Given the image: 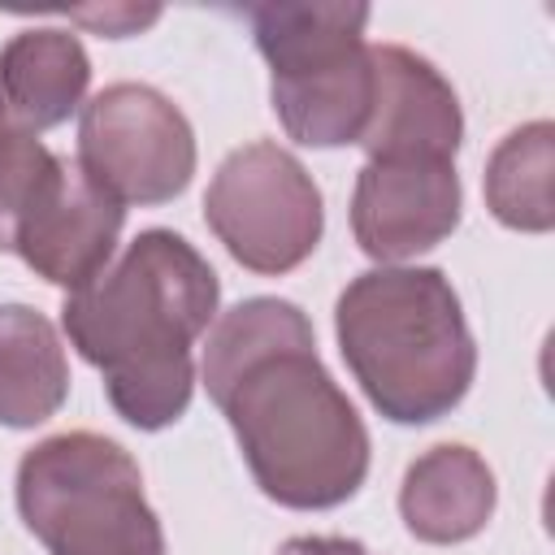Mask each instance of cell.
<instances>
[{"label":"cell","mask_w":555,"mask_h":555,"mask_svg":"<svg viewBox=\"0 0 555 555\" xmlns=\"http://www.w3.org/2000/svg\"><path fill=\"white\" fill-rule=\"evenodd\" d=\"M121 221L126 208L104 186H95L78 160L69 165L56 156L52 173L43 178L35 204L17 225L13 251L39 278L78 291L108 269Z\"/></svg>","instance_id":"obj_7"},{"label":"cell","mask_w":555,"mask_h":555,"mask_svg":"<svg viewBox=\"0 0 555 555\" xmlns=\"http://www.w3.org/2000/svg\"><path fill=\"white\" fill-rule=\"evenodd\" d=\"M204 386L260 490L286 507H334L369 473V434L317 360L308 317L286 299L230 308L204 347Z\"/></svg>","instance_id":"obj_1"},{"label":"cell","mask_w":555,"mask_h":555,"mask_svg":"<svg viewBox=\"0 0 555 555\" xmlns=\"http://www.w3.org/2000/svg\"><path fill=\"white\" fill-rule=\"evenodd\" d=\"M74 17L100 26L104 35H130V30H139L147 22H156V9H78Z\"/></svg>","instance_id":"obj_17"},{"label":"cell","mask_w":555,"mask_h":555,"mask_svg":"<svg viewBox=\"0 0 555 555\" xmlns=\"http://www.w3.org/2000/svg\"><path fill=\"white\" fill-rule=\"evenodd\" d=\"M17 507L48 555H165L139 464L100 434H56L26 451Z\"/></svg>","instance_id":"obj_4"},{"label":"cell","mask_w":555,"mask_h":555,"mask_svg":"<svg viewBox=\"0 0 555 555\" xmlns=\"http://www.w3.org/2000/svg\"><path fill=\"white\" fill-rule=\"evenodd\" d=\"M4 126H9V113H4V104H0V130H4Z\"/></svg>","instance_id":"obj_19"},{"label":"cell","mask_w":555,"mask_h":555,"mask_svg":"<svg viewBox=\"0 0 555 555\" xmlns=\"http://www.w3.org/2000/svg\"><path fill=\"white\" fill-rule=\"evenodd\" d=\"M399 512L421 542H464L494 512V473L477 451L442 442L408 468Z\"/></svg>","instance_id":"obj_10"},{"label":"cell","mask_w":555,"mask_h":555,"mask_svg":"<svg viewBox=\"0 0 555 555\" xmlns=\"http://www.w3.org/2000/svg\"><path fill=\"white\" fill-rule=\"evenodd\" d=\"M204 217L225 251L256 273H286L312 256L325 212L308 169L278 143H247L217 169Z\"/></svg>","instance_id":"obj_5"},{"label":"cell","mask_w":555,"mask_h":555,"mask_svg":"<svg viewBox=\"0 0 555 555\" xmlns=\"http://www.w3.org/2000/svg\"><path fill=\"white\" fill-rule=\"evenodd\" d=\"M460 221L455 160H369L356 178L351 230L373 260H408L442 243Z\"/></svg>","instance_id":"obj_8"},{"label":"cell","mask_w":555,"mask_h":555,"mask_svg":"<svg viewBox=\"0 0 555 555\" xmlns=\"http://www.w3.org/2000/svg\"><path fill=\"white\" fill-rule=\"evenodd\" d=\"M551 165H555V126L529 121L512 130L490 165H486V204L494 217L512 230L542 234L555 225V199H551Z\"/></svg>","instance_id":"obj_15"},{"label":"cell","mask_w":555,"mask_h":555,"mask_svg":"<svg viewBox=\"0 0 555 555\" xmlns=\"http://www.w3.org/2000/svg\"><path fill=\"white\" fill-rule=\"evenodd\" d=\"M78 165L117 204H165L195 173V134L160 91L113 82L82 108Z\"/></svg>","instance_id":"obj_6"},{"label":"cell","mask_w":555,"mask_h":555,"mask_svg":"<svg viewBox=\"0 0 555 555\" xmlns=\"http://www.w3.org/2000/svg\"><path fill=\"white\" fill-rule=\"evenodd\" d=\"M273 108L286 134L308 147L360 143L369 126V108H373L369 43L330 69L299 74V78H273Z\"/></svg>","instance_id":"obj_12"},{"label":"cell","mask_w":555,"mask_h":555,"mask_svg":"<svg viewBox=\"0 0 555 555\" xmlns=\"http://www.w3.org/2000/svg\"><path fill=\"white\" fill-rule=\"evenodd\" d=\"M364 4H260L251 9L256 43L273 78L330 69L364 48Z\"/></svg>","instance_id":"obj_14"},{"label":"cell","mask_w":555,"mask_h":555,"mask_svg":"<svg viewBox=\"0 0 555 555\" xmlns=\"http://www.w3.org/2000/svg\"><path fill=\"white\" fill-rule=\"evenodd\" d=\"M91 82V61L69 30H22L0 48V104L22 130L65 121Z\"/></svg>","instance_id":"obj_11"},{"label":"cell","mask_w":555,"mask_h":555,"mask_svg":"<svg viewBox=\"0 0 555 555\" xmlns=\"http://www.w3.org/2000/svg\"><path fill=\"white\" fill-rule=\"evenodd\" d=\"M212 264L173 230L139 234L117 264L78 286L61 317L69 343L104 373L113 408L165 429L191 403V343L217 312Z\"/></svg>","instance_id":"obj_2"},{"label":"cell","mask_w":555,"mask_h":555,"mask_svg":"<svg viewBox=\"0 0 555 555\" xmlns=\"http://www.w3.org/2000/svg\"><path fill=\"white\" fill-rule=\"evenodd\" d=\"M338 347L373 408L399 425L451 412L477 369L460 299L438 269H373L338 295Z\"/></svg>","instance_id":"obj_3"},{"label":"cell","mask_w":555,"mask_h":555,"mask_svg":"<svg viewBox=\"0 0 555 555\" xmlns=\"http://www.w3.org/2000/svg\"><path fill=\"white\" fill-rule=\"evenodd\" d=\"M278 555H373L351 538H291Z\"/></svg>","instance_id":"obj_18"},{"label":"cell","mask_w":555,"mask_h":555,"mask_svg":"<svg viewBox=\"0 0 555 555\" xmlns=\"http://www.w3.org/2000/svg\"><path fill=\"white\" fill-rule=\"evenodd\" d=\"M369 65H373V108L360 134L369 160H399V156L455 160L464 117L451 82L425 56L399 43L369 48Z\"/></svg>","instance_id":"obj_9"},{"label":"cell","mask_w":555,"mask_h":555,"mask_svg":"<svg viewBox=\"0 0 555 555\" xmlns=\"http://www.w3.org/2000/svg\"><path fill=\"white\" fill-rule=\"evenodd\" d=\"M65 390L69 369L52 321L26 304L0 308V425L30 429L48 421Z\"/></svg>","instance_id":"obj_13"},{"label":"cell","mask_w":555,"mask_h":555,"mask_svg":"<svg viewBox=\"0 0 555 555\" xmlns=\"http://www.w3.org/2000/svg\"><path fill=\"white\" fill-rule=\"evenodd\" d=\"M52 165H56V156L30 130H22L13 121L0 130V251H13L17 225H22L26 208L35 204Z\"/></svg>","instance_id":"obj_16"}]
</instances>
